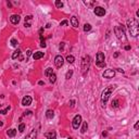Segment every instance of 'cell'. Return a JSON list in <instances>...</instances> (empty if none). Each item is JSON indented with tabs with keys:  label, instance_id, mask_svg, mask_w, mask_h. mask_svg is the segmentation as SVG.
Masks as SVG:
<instances>
[{
	"label": "cell",
	"instance_id": "1",
	"mask_svg": "<svg viewBox=\"0 0 139 139\" xmlns=\"http://www.w3.org/2000/svg\"><path fill=\"white\" fill-rule=\"evenodd\" d=\"M127 27H128V31L130 33V35L133 37H137L139 34V26L138 23L135 19L130 18L127 20Z\"/></svg>",
	"mask_w": 139,
	"mask_h": 139
},
{
	"label": "cell",
	"instance_id": "2",
	"mask_svg": "<svg viewBox=\"0 0 139 139\" xmlns=\"http://www.w3.org/2000/svg\"><path fill=\"white\" fill-rule=\"evenodd\" d=\"M114 33H115L117 39L123 40V41L126 40V36H125V33H124L123 27H121V26H115V27H114Z\"/></svg>",
	"mask_w": 139,
	"mask_h": 139
},
{
	"label": "cell",
	"instance_id": "3",
	"mask_svg": "<svg viewBox=\"0 0 139 139\" xmlns=\"http://www.w3.org/2000/svg\"><path fill=\"white\" fill-rule=\"evenodd\" d=\"M114 87L113 86H111V87H108L107 89H104V91L102 93V96H101V100H102L103 103H106L107 101L109 100V98H110L111 93H112V91H113Z\"/></svg>",
	"mask_w": 139,
	"mask_h": 139
},
{
	"label": "cell",
	"instance_id": "4",
	"mask_svg": "<svg viewBox=\"0 0 139 139\" xmlns=\"http://www.w3.org/2000/svg\"><path fill=\"white\" fill-rule=\"evenodd\" d=\"M96 64L99 67H104L106 66V62H104V54L102 52L97 53V60H96Z\"/></svg>",
	"mask_w": 139,
	"mask_h": 139
},
{
	"label": "cell",
	"instance_id": "5",
	"mask_svg": "<svg viewBox=\"0 0 139 139\" xmlns=\"http://www.w3.org/2000/svg\"><path fill=\"white\" fill-rule=\"evenodd\" d=\"M89 65H90V57L89 56H86L82 61V69H83V73H84V74L88 71Z\"/></svg>",
	"mask_w": 139,
	"mask_h": 139
},
{
	"label": "cell",
	"instance_id": "6",
	"mask_svg": "<svg viewBox=\"0 0 139 139\" xmlns=\"http://www.w3.org/2000/svg\"><path fill=\"white\" fill-rule=\"evenodd\" d=\"M80 124H82V116H80V115H76L74 119H73V121H72L73 128H74V129H77L78 127H79Z\"/></svg>",
	"mask_w": 139,
	"mask_h": 139
},
{
	"label": "cell",
	"instance_id": "7",
	"mask_svg": "<svg viewBox=\"0 0 139 139\" xmlns=\"http://www.w3.org/2000/svg\"><path fill=\"white\" fill-rule=\"evenodd\" d=\"M114 75H115V71H114V70L109 69V70H107V71L103 72L102 76L104 78H112V77H114Z\"/></svg>",
	"mask_w": 139,
	"mask_h": 139
},
{
	"label": "cell",
	"instance_id": "8",
	"mask_svg": "<svg viewBox=\"0 0 139 139\" xmlns=\"http://www.w3.org/2000/svg\"><path fill=\"white\" fill-rule=\"evenodd\" d=\"M93 12H95L96 15H98V16H104V14H106V10L102 7H96Z\"/></svg>",
	"mask_w": 139,
	"mask_h": 139
},
{
	"label": "cell",
	"instance_id": "9",
	"mask_svg": "<svg viewBox=\"0 0 139 139\" xmlns=\"http://www.w3.org/2000/svg\"><path fill=\"white\" fill-rule=\"evenodd\" d=\"M63 63H64V60H63V58L61 56H57L54 58V64H56L57 67H61L63 65Z\"/></svg>",
	"mask_w": 139,
	"mask_h": 139
},
{
	"label": "cell",
	"instance_id": "10",
	"mask_svg": "<svg viewBox=\"0 0 139 139\" xmlns=\"http://www.w3.org/2000/svg\"><path fill=\"white\" fill-rule=\"evenodd\" d=\"M10 21H11V23H12V24L16 25V24L20 23L21 16L19 15V14H13V15H11V16H10Z\"/></svg>",
	"mask_w": 139,
	"mask_h": 139
},
{
	"label": "cell",
	"instance_id": "11",
	"mask_svg": "<svg viewBox=\"0 0 139 139\" xmlns=\"http://www.w3.org/2000/svg\"><path fill=\"white\" fill-rule=\"evenodd\" d=\"M31 103H32V97H29V96H25L22 99V106L28 107V106H31Z\"/></svg>",
	"mask_w": 139,
	"mask_h": 139
},
{
	"label": "cell",
	"instance_id": "12",
	"mask_svg": "<svg viewBox=\"0 0 139 139\" xmlns=\"http://www.w3.org/2000/svg\"><path fill=\"white\" fill-rule=\"evenodd\" d=\"M45 137L47 139H57V134H56V131H49L45 134Z\"/></svg>",
	"mask_w": 139,
	"mask_h": 139
},
{
	"label": "cell",
	"instance_id": "13",
	"mask_svg": "<svg viewBox=\"0 0 139 139\" xmlns=\"http://www.w3.org/2000/svg\"><path fill=\"white\" fill-rule=\"evenodd\" d=\"M32 20H33V16L32 15H28L25 18V23H24V26L25 27H31L32 25Z\"/></svg>",
	"mask_w": 139,
	"mask_h": 139
},
{
	"label": "cell",
	"instance_id": "14",
	"mask_svg": "<svg viewBox=\"0 0 139 139\" xmlns=\"http://www.w3.org/2000/svg\"><path fill=\"white\" fill-rule=\"evenodd\" d=\"M42 57H44V52H41V51H36L35 53L33 54L34 60H39V59H41Z\"/></svg>",
	"mask_w": 139,
	"mask_h": 139
},
{
	"label": "cell",
	"instance_id": "15",
	"mask_svg": "<svg viewBox=\"0 0 139 139\" xmlns=\"http://www.w3.org/2000/svg\"><path fill=\"white\" fill-rule=\"evenodd\" d=\"M36 136H37V130L36 129H33V130L28 134V136L26 137V139H35Z\"/></svg>",
	"mask_w": 139,
	"mask_h": 139
},
{
	"label": "cell",
	"instance_id": "16",
	"mask_svg": "<svg viewBox=\"0 0 139 139\" xmlns=\"http://www.w3.org/2000/svg\"><path fill=\"white\" fill-rule=\"evenodd\" d=\"M71 24H72L73 27H78V20L76 16H72V19H71Z\"/></svg>",
	"mask_w": 139,
	"mask_h": 139
},
{
	"label": "cell",
	"instance_id": "17",
	"mask_svg": "<svg viewBox=\"0 0 139 139\" xmlns=\"http://www.w3.org/2000/svg\"><path fill=\"white\" fill-rule=\"evenodd\" d=\"M7 135H8L9 137H14L16 135V129L14 128H10L7 130Z\"/></svg>",
	"mask_w": 139,
	"mask_h": 139
},
{
	"label": "cell",
	"instance_id": "18",
	"mask_svg": "<svg viewBox=\"0 0 139 139\" xmlns=\"http://www.w3.org/2000/svg\"><path fill=\"white\" fill-rule=\"evenodd\" d=\"M46 116L48 117V119H52V117L54 116V112L52 110H48L46 112Z\"/></svg>",
	"mask_w": 139,
	"mask_h": 139
},
{
	"label": "cell",
	"instance_id": "19",
	"mask_svg": "<svg viewBox=\"0 0 139 139\" xmlns=\"http://www.w3.org/2000/svg\"><path fill=\"white\" fill-rule=\"evenodd\" d=\"M87 128H88V125H87V122H84L83 123V126H82V134H85L86 133V130H87Z\"/></svg>",
	"mask_w": 139,
	"mask_h": 139
},
{
	"label": "cell",
	"instance_id": "20",
	"mask_svg": "<svg viewBox=\"0 0 139 139\" xmlns=\"http://www.w3.org/2000/svg\"><path fill=\"white\" fill-rule=\"evenodd\" d=\"M84 3H85L87 7H89V8H93V5H96V2L95 1H84Z\"/></svg>",
	"mask_w": 139,
	"mask_h": 139
},
{
	"label": "cell",
	"instance_id": "21",
	"mask_svg": "<svg viewBox=\"0 0 139 139\" xmlns=\"http://www.w3.org/2000/svg\"><path fill=\"white\" fill-rule=\"evenodd\" d=\"M20 54H21L20 50H15V51L13 52V54H12V59H16V58H19L20 57Z\"/></svg>",
	"mask_w": 139,
	"mask_h": 139
},
{
	"label": "cell",
	"instance_id": "22",
	"mask_svg": "<svg viewBox=\"0 0 139 139\" xmlns=\"http://www.w3.org/2000/svg\"><path fill=\"white\" fill-rule=\"evenodd\" d=\"M66 61L69 62V63H71V64H72V63H74L75 58L73 57V56H67V57H66Z\"/></svg>",
	"mask_w": 139,
	"mask_h": 139
},
{
	"label": "cell",
	"instance_id": "23",
	"mask_svg": "<svg viewBox=\"0 0 139 139\" xmlns=\"http://www.w3.org/2000/svg\"><path fill=\"white\" fill-rule=\"evenodd\" d=\"M49 80H50V83H52V84H53V83H56V80H57V76H56V74H54V73L49 76Z\"/></svg>",
	"mask_w": 139,
	"mask_h": 139
},
{
	"label": "cell",
	"instance_id": "24",
	"mask_svg": "<svg viewBox=\"0 0 139 139\" xmlns=\"http://www.w3.org/2000/svg\"><path fill=\"white\" fill-rule=\"evenodd\" d=\"M52 74H53V70H52L51 67H48V69L46 70V75L49 77L50 75H52Z\"/></svg>",
	"mask_w": 139,
	"mask_h": 139
},
{
	"label": "cell",
	"instance_id": "25",
	"mask_svg": "<svg viewBox=\"0 0 139 139\" xmlns=\"http://www.w3.org/2000/svg\"><path fill=\"white\" fill-rule=\"evenodd\" d=\"M91 29V25L90 24H85L84 25V32H89Z\"/></svg>",
	"mask_w": 139,
	"mask_h": 139
},
{
	"label": "cell",
	"instance_id": "26",
	"mask_svg": "<svg viewBox=\"0 0 139 139\" xmlns=\"http://www.w3.org/2000/svg\"><path fill=\"white\" fill-rule=\"evenodd\" d=\"M72 75H73V71L72 70H70L69 72L66 73V75H65V78H66V79H70V78L72 77Z\"/></svg>",
	"mask_w": 139,
	"mask_h": 139
},
{
	"label": "cell",
	"instance_id": "27",
	"mask_svg": "<svg viewBox=\"0 0 139 139\" xmlns=\"http://www.w3.org/2000/svg\"><path fill=\"white\" fill-rule=\"evenodd\" d=\"M10 42H11V46H12V47H16V46H18V40H16L15 38H12Z\"/></svg>",
	"mask_w": 139,
	"mask_h": 139
},
{
	"label": "cell",
	"instance_id": "28",
	"mask_svg": "<svg viewBox=\"0 0 139 139\" xmlns=\"http://www.w3.org/2000/svg\"><path fill=\"white\" fill-rule=\"evenodd\" d=\"M56 7H57V8H59V9H61L62 7H63V2H62V1H59V0H57V1H56Z\"/></svg>",
	"mask_w": 139,
	"mask_h": 139
},
{
	"label": "cell",
	"instance_id": "29",
	"mask_svg": "<svg viewBox=\"0 0 139 139\" xmlns=\"http://www.w3.org/2000/svg\"><path fill=\"white\" fill-rule=\"evenodd\" d=\"M10 110V106H7V108L3 109V110H0V113L1 114H7V112Z\"/></svg>",
	"mask_w": 139,
	"mask_h": 139
},
{
	"label": "cell",
	"instance_id": "30",
	"mask_svg": "<svg viewBox=\"0 0 139 139\" xmlns=\"http://www.w3.org/2000/svg\"><path fill=\"white\" fill-rule=\"evenodd\" d=\"M24 129H25V124H20V126H19V130L21 131V133H23L24 131Z\"/></svg>",
	"mask_w": 139,
	"mask_h": 139
},
{
	"label": "cell",
	"instance_id": "31",
	"mask_svg": "<svg viewBox=\"0 0 139 139\" xmlns=\"http://www.w3.org/2000/svg\"><path fill=\"white\" fill-rule=\"evenodd\" d=\"M112 107H114V108H117V107H119V100H114L113 102H112Z\"/></svg>",
	"mask_w": 139,
	"mask_h": 139
},
{
	"label": "cell",
	"instance_id": "32",
	"mask_svg": "<svg viewBox=\"0 0 139 139\" xmlns=\"http://www.w3.org/2000/svg\"><path fill=\"white\" fill-rule=\"evenodd\" d=\"M60 25H61V26H64V25H67V21H66V20H64V21H62L61 23H60Z\"/></svg>",
	"mask_w": 139,
	"mask_h": 139
},
{
	"label": "cell",
	"instance_id": "33",
	"mask_svg": "<svg viewBox=\"0 0 139 139\" xmlns=\"http://www.w3.org/2000/svg\"><path fill=\"white\" fill-rule=\"evenodd\" d=\"M74 103H75L74 100H71V101H70V106L72 107V108H74Z\"/></svg>",
	"mask_w": 139,
	"mask_h": 139
},
{
	"label": "cell",
	"instance_id": "34",
	"mask_svg": "<svg viewBox=\"0 0 139 139\" xmlns=\"http://www.w3.org/2000/svg\"><path fill=\"white\" fill-rule=\"evenodd\" d=\"M32 114V111H26V112H24V115H31Z\"/></svg>",
	"mask_w": 139,
	"mask_h": 139
},
{
	"label": "cell",
	"instance_id": "35",
	"mask_svg": "<svg viewBox=\"0 0 139 139\" xmlns=\"http://www.w3.org/2000/svg\"><path fill=\"white\" fill-rule=\"evenodd\" d=\"M60 50H63V48H64V42H61V45H60Z\"/></svg>",
	"mask_w": 139,
	"mask_h": 139
},
{
	"label": "cell",
	"instance_id": "36",
	"mask_svg": "<svg viewBox=\"0 0 139 139\" xmlns=\"http://www.w3.org/2000/svg\"><path fill=\"white\" fill-rule=\"evenodd\" d=\"M138 127H139V121L136 122V124H135V129H138Z\"/></svg>",
	"mask_w": 139,
	"mask_h": 139
},
{
	"label": "cell",
	"instance_id": "37",
	"mask_svg": "<svg viewBox=\"0 0 139 139\" xmlns=\"http://www.w3.org/2000/svg\"><path fill=\"white\" fill-rule=\"evenodd\" d=\"M114 57H115V58L119 57V52H115V53H114Z\"/></svg>",
	"mask_w": 139,
	"mask_h": 139
},
{
	"label": "cell",
	"instance_id": "38",
	"mask_svg": "<svg viewBox=\"0 0 139 139\" xmlns=\"http://www.w3.org/2000/svg\"><path fill=\"white\" fill-rule=\"evenodd\" d=\"M129 49H130V47H129V46H126V47H125V50H129Z\"/></svg>",
	"mask_w": 139,
	"mask_h": 139
},
{
	"label": "cell",
	"instance_id": "39",
	"mask_svg": "<svg viewBox=\"0 0 139 139\" xmlns=\"http://www.w3.org/2000/svg\"><path fill=\"white\" fill-rule=\"evenodd\" d=\"M31 54H32V51L31 50H28V51H27V56H31Z\"/></svg>",
	"mask_w": 139,
	"mask_h": 139
},
{
	"label": "cell",
	"instance_id": "40",
	"mask_svg": "<svg viewBox=\"0 0 139 139\" xmlns=\"http://www.w3.org/2000/svg\"><path fill=\"white\" fill-rule=\"evenodd\" d=\"M38 84H39V85H44V82H42V80H40V82H39Z\"/></svg>",
	"mask_w": 139,
	"mask_h": 139
}]
</instances>
